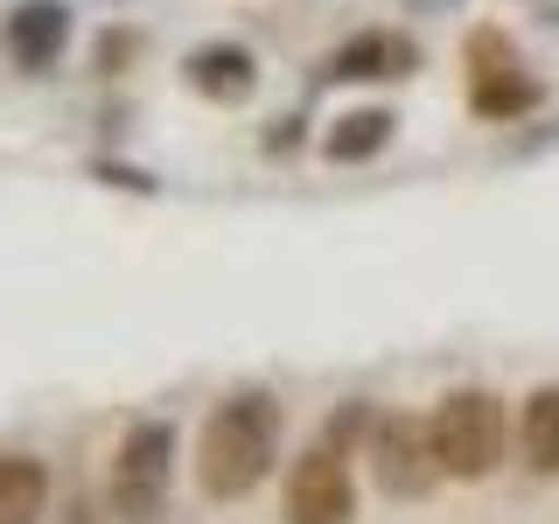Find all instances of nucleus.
Here are the masks:
<instances>
[{"label":"nucleus","mask_w":559,"mask_h":524,"mask_svg":"<svg viewBox=\"0 0 559 524\" xmlns=\"http://www.w3.org/2000/svg\"><path fill=\"white\" fill-rule=\"evenodd\" d=\"M280 427H287V413H280L273 392H238V398H224V406H210L203 433H197V483H203V497L210 503L252 497V489L273 476V462H280Z\"/></svg>","instance_id":"obj_1"},{"label":"nucleus","mask_w":559,"mask_h":524,"mask_svg":"<svg viewBox=\"0 0 559 524\" xmlns=\"http://www.w3.org/2000/svg\"><path fill=\"white\" fill-rule=\"evenodd\" d=\"M427 427H433V448H441L448 483H483V476H497L503 448H511V419H503V398H497V392H483V384H462V392L433 398Z\"/></svg>","instance_id":"obj_2"},{"label":"nucleus","mask_w":559,"mask_h":524,"mask_svg":"<svg viewBox=\"0 0 559 524\" xmlns=\"http://www.w3.org/2000/svg\"><path fill=\"white\" fill-rule=\"evenodd\" d=\"M168 489H175V427L168 419H133L119 433L112 454V517L119 524H154L168 511Z\"/></svg>","instance_id":"obj_3"},{"label":"nucleus","mask_w":559,"mask_h":524,"mask_svg":"<svg viewBox=\"0 0 559 524\" xmlns=\"http://www.w3.org/2000/svg\"><path fill=\"white\" fill-rule=\"evenodd\" d=\"M371 476L392 503H419L448 483L441 448H433V427L419 413H384L371 427Z\"/></svg>","instance_id":"obj_4"},{"label":"nucleus","mask_w":559,"mask_h":524,"mask_svg":"<svg viewBox=\"0 0 559 524\" xmlns=\"http://www.w3.org/2000/svg\"><path fill=\"white\" fill-rule=\"evenodd\" d=\"M287 524H357V476L343 448L314 441L287 468Z\"/></svg>","instance_id":"obj_5"},{"label":"nucleus","mask_w":559,"mask_h":524,"mask_svg":"<svg viewBox=\"0 0 559 524\" xmlns=\"http://www.w3.org/2000/svg\"><path fill=\"white\" fill-rule=\"evenodd\" d=\"M413 70H419V49H413V35H399V28H364V35H349V43H336L322 57L329 84H378V78H413Z\"/></svg>","instance_id":"obj_6"},{"label":"nucleus","mask_w":559,"mask_h":524,"mask_svg":"<svg viewBox=\"0 0 559 524\" xmlns=\"http://www.w3.org/2000/svg\"><path fill=\"white\" fill-rule=\"evenodd\" d=\"M182 84L210 105H245L259 92V57L245 43H203L182 57Z\"/></svg>","instance_id":"obj_7"},{"label":"nucleus","mask_w":559,"mask_h":524,"mask_svg":"<svg viewBox=\"0 0 559 524\" xmlns=\"http://www.w3.org/2000/svg\"><path fill=\"white\" fill-rule=\"evenodd\" d=\"M546 105V84L532 78L524 63H503V70H468V112L489 119V127H518L524 112Z\"/></svg>","instance_id":"obj_8"},{"label":"nucleus","mask_w":559,"mask_h":524,"mask_svg":"<svg viewBox=\"0 0 559 524\" xmlns=\"http://www.w3.org/2000/svg\"><path fill=\"white\" fill-rule=\"evenodd\" d=\"M70 49V8L63 0H22L8 14V57L22 70H49Z\"/></svg>","instance_id":"obj_9"},{"label":"nucleus","mask_w":559,"mask_h":524,"mask_svg":"<svg viewBox=\"0 0 559 524\" xmlns=\"http://www.w3.org/2000/svg\"><path fill=\"white\" fill-rule=\"evenodd\" d=\"M392 133H399V112H392V105H357V112H343L336 127L322 133V154L336 168H357V162H378V154L392 147Z\"/></svg>","instance_id":"obj_10"},{"label":"nucleus","mask_w":559,"mask_h":524,"mask_svg":"<svg viewBox=\"0 0 559 524\" xmlns=\"http://www.w3.org/2000/svg\"><path fill=\"white\" fill-rule=\"evenodd\" d=\"M518 448H524V468H532V476H559V384H538V392L524 398Z\"/></svg>","instance_id":"obj_11"},{"label":"nucleus","mask_w":559,"mask_h":524,"mask_svg":"<svg viewBox=\"0 0 559 524\" xmlns=\"http://www.w3.org/2000/svg\"><path fill=\"white\" fill-rule=\"evenodd\" d=\"M49 503V468L35 454H0V524H35Z\"/></svg>","instance_id":"obj_12"},{"label":"nucleus","mask_w":559,"mask_h":524,"mask_svg":"<svg viewBox=\"0 0 559 524\" xmlns=\"http://www.w3.org/2000/svg\"><path fill=\"white\" fill-rule=\"evenodd\" d=\"M503 63H518V43L503 28H476V35H468V70H503Z\"/></svg>","instance_id":"obj_13"},{"label":"nucleus","mask_w":559,"mask_h":524,"mask_svg":"<svg viewBox=\"0 0 559 524\" xmlns=\"http://www.w3.org/2000/svg\"><path fill=\"white\" fill-rule=\"evenodd\" d=\"M371 427H378V419L364 413V406H343V413H336V419H329V427H322V441L349 454V441H357V433H371Z\"/></svg>","instance_id":"obj_14"},{"label":"nucleus","mask_w":559,"mask_h":524,"mask_svg":"<svg viewBox=\"0 0 559 524\" xmlns=\"http://www.w3.org/2000/svg\"><path fill=\"white\" fill-rule=\"evenodd\" d=\"M133 49H140V35H133V28H105V35H98V70H127V63H133Z\"/></svg>","instance_id":"obj_15"},{"label":"nucleus","mask_w":559,"mask_h":524,"mask_svg":"<svg viewBox=\"0 0 559 524\" xmlns=\"http://www.w3.org/2000/svg\"><path fill=\"white\" fill-rule=\"evenodd\" d=\"M92 175H98V182H112V189H133V196H154V189H162L154 175H140V168H119V162H98Z\"/></svg>","instance_id":"obj_16"},{"label":"nucleus","mask_w":559,"mask_h":524,"mask_svg":"<svg viewBox=\"0 0 559 524\" xmlns=\"http://www.w3.org/2000/svg\"><path fill=\"white\" fill-rule=\"evenodd\" d=\"M301 147V119H273L266 127V154H294Z\"/></svg>","instance_id":"obj_17"},{"label":"nucleus","mask_w":559,"mask_h":524,"mask_svg":"<svg viewBox=\"0 0 559 524\" xmlns=\"http://www.w3.org/2000/svg\"><path fill=\"white\" fill-rule=\"evenodd\" d=\"M70 524H98V517H92V511H70Z\"/></svg>","instance_id":"obj_18"},{"label":"nucleus","mask_w":559,"mask_h":524,"mask_svg":"<svg viewBox=\"0 0 559 524\" xmlns=\"http://www.w3.org/2000/svg\"><path fill=\"white\" fill-rule=\"evenodd\" d=\"M552 22H559V14H552Z\"/></svg>","instance_id":"obj_19"}]
</instances>
